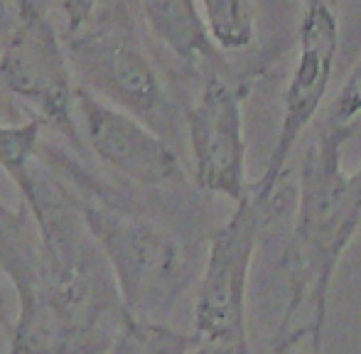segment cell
Segmentation results:
<instances>
[{"label":"cell","instance_id":"obj_6","mask_svg":"<svg viewBox=\"0 0 361 354\" xmlns=\"http://www.w3.org/2000/svg\"><path fill=\"white\" fill-rule=\"evenodd\" d=\"M69 49V64L84 77V89L109 99L114 109L126 111L162 138L175 130V106L138 44L106 35L76 39Z\"/></svg>","mask_w":361,"mask_h":354},{"label":"cell","instance_id":"obj_15","mask_svg":"<svg viewBox=\"0 0 361 354\" xmlns=\"http://www.w3.org/2000/svg\"><path fill=\"white\" fill-rule=\"evenodd\" d=\"M190 354H251V352L236 350V347H228V345H219V342H204V340H202Z\"/></svg>","mask_w":361,"mask_h":354},{"label":"cell","instance_id":"obj_7","mask_svg":"<svg viewBox=\"0 0 361 354\" xmlns=\"http://www.w3.org/2000/svg\"><path fill=\"white\" fill-rule=\"evenodd\" d=\"M241 101V94L231 84L212 77L185 118L195 160V182L233 205L246 200L251 192L246 180Z\"/></svg>","mask_w":361,"mask_h":354},{"label":"cell","instance_id":"obj_11","mask_svg":"<svg viewBox=\"0 0 361 354\" xmlns=\"http://www.w3.org/2000/svg\"><path fill=\"white\" fill-rule=\"evenodd\" d=\"M197 335L170 330L162 322L138 320L130 317L126 320L121 335L104 354H190L200 345Z\"/></svg>","mask_w":361,"mask_h":354},{"label":"cell","instance_id":"obj_1","mask_svg":"<svg viewBox=\"0 0 361 354\" xmlns=\"http://www.w3.org/2000/svg\"><path fill=\"white\" fill-rule=\"evenodd\" d=\"M347 133V126H327L310 143L283 256L290 288L283 330L300 322L295 342L310 335L314 347L322 342L334 273L361 226V165L352 173L342 165Z\"/></svg>","mask_w":361,"mask_h":354},{"label":"cell","instance_id":"obj_5","mask_svg":"<svg viewBox=\"0 0 361 354\" xmlns=\"http://www.w3.org/2000/svg\"><path fill=\"white\" fill-rule=\"evenodd\" d=\"M0 82L10 94L32 104L42 121L76 138L72 64L57 30L32 0H20L18 23L0 52Z\"/></svg>","mask_w":361,"mask_h":354},{"label":"cell","instance_id":"obj_13","mask_svg":"<svg viewBox=\"0 0 361 354\" xmlns=\"http://www.w3.org/2000/svg\"><path fill=\"white\" fill-rule=\"evenodd\" d=\"M361 114V59L329 104V126H347Z\"/></svg>","mask_w":361,"mask_h":354},{"label":"cell","instance_id":"obj_2","mask_svg":"<svg viewBox=\"0 0 361 354\" xmlns=\"http://www.w3.org/2000/svg\"><path fill=\"white\" fill-rule=\"evenodd\" d=\"M81 216L130 317L162 322L190 283L185 246L170 229L106 207L84 205Z\"/></svg>","mask_w":361,"mask_h":354},{"label":"cell","instance_id":"obj_10","mask_svg":"<svg viewBox=\"0 0 361 354\" xmlns=\"http://www.w3.org/2000/svg\"><path fill=\"white\" fill-rule=\"evenodd\" d=\"M202 20L214 47L246 49L256 39V13L251 0H200Z\"/></svg>","mask_w":361,"mask_h":354},{"label":"cell","instance_id":"obj_12","mask_svg":"<svg viewBox=\"0 0 361 354\" xmlns=\"http://www.w3.org/2000/svg\"><path fill=\"white\" fill-rule=\"evenodd\" d=\"M44 121L35 118L30 123L20 126H3L0 123V168L10 175L15 185H23L32 168V158L39 148V130Z\"/></svg>","mask_w":361,"mask_h":354},{"label":"cell","instance_id":"obj_3","mask_svg":"<svg viewBox=\"0 0 361 354\" xmlns=\"http://www.w3.org/2000/svg\"><path fill=\"white\" fill-rule=\"evenodd\" d=\"M261 209L241 200L214 231L195 300V330L204 342L248 350V278L256 256Z\"/></svg>","mask_w":361,"mask_h":354},{"label":"cell","instance_id":"obj_14","mask_svg":"<svg viewBox=\"0 0 361 354\" xmlns=\"http://www.w3.org/2000/svg\"><path fill=\"white\" fill-rule=\"evenodd\" d=\"M59 5V10L67 18L69 32H79L91 18H94L96 8H99L101 0H54Z\"/></svg>","mask_w":361,"mask_h":354},{"label":"cell","instance_id":"obj_17","mask_svg":"<svg viewBox=\"0 0 361 354\" xmlns=\"http://www.w3.org/2000/svg\"><path fill=\"white\" fill-rule=\"evenodd\" d=\"M307 3H312V0H305V5H307Z\"/></svg>","mask_w":361,"mask_h":354},{"label":"cell","instance_id":"obj_16","mask_svg":"<svg viewBox=\"0 0 361 354\" xmlns=\"http://www.w3.org/2000/svg\"><path fill=\"white\" fill-rule=\"evenodd\" d=\"M10 320L8 315H5V303H3V295H0V327H8Z\"/></svg>","mask_w":361,"mask_h":354},{"label":"cell","instance_id":"obj_9","mask_svg":"<svg viewBox=\"0 0 361 354\" xmlns=\"http://www.w3.org/2000/svg\"><path fill=\"white\" fill-rule=\"evenodd\" d=\"M145 20L155 37L185 62L214 57L212 42L197 0H140Z\"/></svg>","mask_w":361,"mask_h":354},{"label":"cell","instance_id":"obj_4","mask_svg":"<svg viewBox=\"0 0 361 354\" xmlns=\"http://www.w3.org/2000/svg\"><path fill=\"white\" fill-rule=\"evenodd\" d=\"M339 49V23L332 5L327 0H312L305 5V15L298 30V62L293 67V77L283 96V114L278 126L276 145L263 170L261 180L251 187V200L261 209L273 200L278 185L286 173V165L293 155L295 145L317 111L322 109L327 96L329 79L334 72Z\"/></svg>","mask_w":361,"mask_h":354},{"label":"cell","instance_id":"obj_8","mask_svg":"<svg viewBox=\"0 0 361 354\" xmlns=\"http://www.w3.org/2000/svg\"><path fill=\"white\" fill-rule=\"evenodd\" d=\"M74 99L84 123L86 143L116 173L152 190H175L185 185V168L162 135L84 87L76 89Z\"/></svg>","mask_w":361,"mask_h":354}]
</instances>
